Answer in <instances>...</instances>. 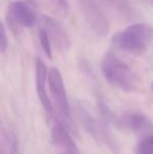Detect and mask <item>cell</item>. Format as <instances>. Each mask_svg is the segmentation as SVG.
Returning a JSON list of instances; mask_svg holds the SVG:
<instances>
[{
    "label": "cell",
    "mask_w": 153,
    "mask_h": 154,
    "mask_svg": "<svg viewBox=\"0 0 153 154\" xmlns=\"http://www.w3.org/2000/svg\"><path fill=\"white\" fill-rule=\"evenodd\" d=\"M151 87H152V90H153V82H152V85H151Z\"/></svg>",
    "instance_id": "18"
},
{
    "label": "cell",
    "mask_w": 153,
    "mask_h": 154,
    "mask_svg": "<svg viewBox=\"0 0 153 154\" xmlns=\"http://www.w3.org/2000/svg\"><path fill=\"white\" fill-rule=\"evenodd\" d=\"M39 40H40L41 46H42L44 53L48 57V59L53 58V51H51V42L49 40V37L43 29H39Z\"/></svg>",
    "instance_id": "13"
},
{
    "label": "cell",
    "mask_w": 153,
    "mask_h": 154,
    "mask_svg": "<svg viewBox=\"0 0 153 154\" xmlns=\"http://www.w3.org/2000/svg\"><path fill=\"white\" fill-rule=\"evenodd\" d=\"M8 35H6L5 26L0 20V51L4 53L8 49Z\"/></svg>",
    "instance_id": "14"
},
{
    "label": "cell",
    "mask_w": 153,
    "mask_h": 154,
    "mask_svg": "<svg viewBox=\"0 0 153 154\" xmlns=\"http://www.w3.org/2000/svg\"><path fill=\"white\" fill-rule=\"evenodd\" d=\"M153 40V27L148 23H134L118 32L111 42L118 48L132 54L141 55L151 44Z\"/></svg>",
    "instance_id": "1"
},
{
    "label": "cell",
    "mask_w": 153,
    "mask_h": 154,
    "mask_svg": "<svg viewBox=\"0 0 153 154\" xmlns=\"http://www.w3.org/2000/svg\"><path fill=\"white\" fill-rule=\"evenodd\" d=\"M101 69L109 84L125 92L134 91L137 87V79L131 68L120 60L113 53H107L103 57Z\"/></svg>",
    "instance_id": "2"
},
{
    "label": "cell",
    "mask_w": 153,
    "mask_h": 154,
    "mask_svg": "<svg viewBox=\"0 0 153 154\" xmlns=\"http://www.w3.org/2000/svg\"><path fill=\"white\" fill-rule=\"evenodd\" d=\"M47 81L50 93L54 97L56 107L59 112L60 116L63 120L64 125L72 127V119H70V109L68 103L67 93H66L65 85L60 70L56 67L51 68L47 73Z\"/></svg>",
    "instance_id": "5"
},
{
    "label": "cell",
    "mask_w": 153,
    "mask_h": 154,
    "mask_svg": "<svg viewBox=\"0 0 153 154\" xmlns=\"http://www.w3.org/2000/svg\"><path fill=\"white\" fill-rule=\"evenodd\" d=\"M41 29H43L50 42L54 43L56 48L60 51H65L70 47V39L64 27L57 20L48 16L41 17Z\"/></svg>",
    "instance_id": "7"
},
{
    "label": "cell",
    "mask_w": 153,
    "mask_h": 154,
    "mask_svg": "<svg viewBox=\"0 0 153 154\" xmlns=\"http://www.w3.org/2000/svg\"><path fill=\"white\" fill-rule=\"evenodd\" d=\"M51 1H53L54 5L56 6V8L62 15H67L68 11H69V5H68L67 0H51Z\"/></svg>",
    "instance_id": "15"
},
{
    "label": "cell",
    "mask_w": 153,
    "mask_h": 154,
    "mask_svg": "<svg viewBox=\"0 0 153 154\" xmlns=\"http://www.w3.org/2000/svg\"><path fill=\"white\" fill-rule=\"evenodd\" d=\"M82 16L94 35L105 37L109 32V20L96 0H77Z\"/></svg>",
    "instance_id": "4"
},
{
    "label": "cell",
    "mask_w": 153,
    "mask_h": 154,
    "mask_svg": "<svg viewBox=\"0 0 153 154\" xmlns=\"http://www.w3.org/2000/svg\"><path fill=\"white\" fill-rule=\"evenodd\" d=\"M77 109L80 116V121H81L82 125L85 128L86 131L96 142L103 143L106 146H108L111 150L118 153L120 147L109 131L108 123L105 122L102 118H96L92 109L89 107V105L84 103V102H78Z\"/></svg>",
    "instance_id": "3"
},
{
    "label": "cell",
    "mask_w": 153,
    "mask_h": 154,
    "mask_svg": "<svg viewBox=\"0 0 153 154\" xmlns=\"http://www.w3.org/2000/svg\"><path fill=\"white\" fill-rule=\"evenodd\" d=\"M120 122L121 126H124L137 135L147 136L153 134V123L143 113H128L123 116Z\"/></svg>",
    "instance_id": "9"
},
{
    "label": "cell",
    "mask_w": 153,
    "mask_h": 154,
    "mask_svg": "<svg viewBox=\"0 0 153 154\" xmlns=\"http://www.w3.org/2000/svg\"><path fill=\"white\" fill-rule=\"evenodd\" d=\"M8 21L11 25L33 27L37 23V14L31 4L25 1H14L8 6Z\"/></svg>",
    "instance_id": "6"
},
{
    "label": "cell",
    "mask_w": 153,
    "mask_h": 154,
    "mask_svg": "<svg viewBox=\"0 0 153 154\" xmlns=\"http://www.w3.org/2000/svg\"><path fill=\"white\" fill-rule=\"evenodd\" d=\"M109 8L125 20H131L136 16L134 6L129 0H102Z\"/></svg>",
    "instance_id": "11"
},
{
    "label": "cell",
    "mask_w": 153,
    "mask_h": 154,
    "mask_svg": "<svg viewBox=\"0 0 153 154\" xmlns=\"http://www.w3.org/2000/svg\"><path fill=\"white\" fill-rule=\"evenodd\" d=\"M149 2H150V3H152V4H153V0H149Z\"/></svg>",
    "instance_id": "17"
},
{
    "label": "cell",
    "mask_w": 153,
    "mask_h": 154,
    "mask_svg": "<svg viewBox=\"0 0 153 154\" xmlns=\"http://www.w3.org/2000/svg\"><path fill=\"white\" fill-rule=\"evenodd\" d=\"M135 154H153V134L144 136L135 147Z\"/></svg>",
    "instance_id": "12"
},
{
    "label": "cell",
    "mask_w": 153,
    "mask_h": 154,
    "mask_svg": "<svg viewBox=\"0 0 153 154\" xmlns=\"http://www.w3.org/2000/svg\"><path fill=\"white\" fill-rule=\"evenodd\" d=\"M26 2H27V3L31 4V5L39 6L43 2V0H26Z\"/></svg>",
    "instance_id": "16"
},
{
    "label": "cell",
    "mask_w": 153,
    "mask_h": 154,
    "mask_svg": "<svg viewBox=\"0 0 153 154\" xmlns=\"http://www.w3.org/2000/svg\"><path fill=\"white\" fill-rule=\"evenodd\" d=\"M51 140L55 147L56 154H80L77 145L70 137L63 123H55L51 129Z\"/></svg>",
    "instance_id": "8"
},
{
    "label": "cell",
    "mask_w": 153,
    "mask_h": 154,
    "mask_svg": "<svg viewBox=\"0 0 153 154\" xmlns=\"http://www.w3.org/2000/svg\"><path fill=\"white\" fill-rule=\"evenodd\" d=\"M47 73L48 72H47L46 65L39 58L36 59V88H37V93L44 110L50 116L53 113V105H51L50 100L47 95L46 88H45Z\"/></svg>",
    "instance_id": "10"
}]
</instances>
